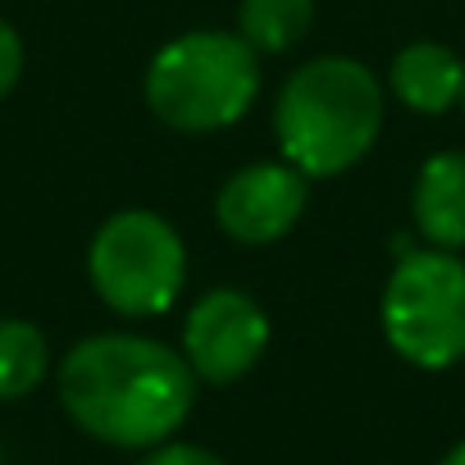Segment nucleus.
I'll list each match as a JSON object with an SVG mask.
<instances>
[{
    "mask_svg": "<svg viewBox=\"0 0 465 465\" xmlns=\"http://www.w3.org/2000/svg\"><path fill=\"white\" fill-rule=\"evenodd\" d=\"M55 383L64 415L87 438L124 451L169 442L196 406L187 356L142 333H92L74 342Z\"/></svg>",
    "mask_w": 465,
    "mask_h": 465,
    "instance_id": "1",
    "label": "nucleus"
},
{
    "mask_svg": "<svg viewBox=\"0 0 465 465\" xmlns=\"http://www.w3.org/2000/svg\"><path fill=\"white\" fill-rule=\"evenodd\" d=\"M383 83L351 55H320L288 74L274 101V137L311 183L361 164L383 133Z\"/></svg>",
    "mask_w": 465,
    "mask_h": 465,
    "instance_id": "2",
    "label": "nucleus"
},
{
    "mask_svg": "<svg viewBox=\"0 0 465 465\" xmlns=\"http://www.w3.org/2000/svg\"><path fill=\"white\" fill-rule=\"evenodd\" d=\"M146 105L173 133L232 128L261 96V55L232 33L196 28L155 51L146 64Z\"/></svg>",
    "mask_w": 465,
    "mask_h": 465,
    "instance_id": "3",
    "label": "nucleus"
},
{
    "mask_svg": "<svg viewBox=\"0 0 465 465\" xmlns=\"http://www.w3.org/2000/svg\"><path fill=\"white\" fill-rule=\"evenodd\" d=\"M379 324L388 347L415 370H451L465 361V261L442 247L401 252L383 297Z\"/></svg>",
    "mask_w": 465,
    "mask_h": 465,
    "instance_id": "4",
    "label": "nucleus"
},
{
    "mask_svg": "<svg viewBox=\"0 0 465 465\" xmlns=\"http://www.w3.org/2000/svg\"><path fill=\"white\" fill-rule=\"evenodd\" d=\"M87 279L114 315L155 320L187 283V247L160 210L133 205L96 228L87 247Z\"/></svg>",
    "mask_w": 465,
    "mask_h": 465,
    "instance_id": "5",
    "label": "nucleus"
},
{
    "mask_svg": "<svg viewBox=\"0 0 465 465\" xmlns=\"http://www.w3.org/2000/svg\"><path fill=\"white\" fill-rule=\"evenodd\" d=\"M270 347V315L242 288H210L183 324V356L196 383L228 388L247 379Z\"/></svg>",
    "mask_w": 465,
    "mask_h": 465,
    "instance_id": "6",
    "label": "nucleus"
},
{
    "mask_svg": "<svg viewBox=\"0 0 465 465\" xmlns=\"http://www.w3.org/2000/svg\"><path fill=\"white\" fill-rule=\"evenodd\" d=\"M311 178L288 160H261L228 173L214 192V223L242 247H270L302 223Z\"/></svg>",
    "mask_w": 465,
    "mask_h": 465,
    "instance_id": "7",
    "label": "nucleus"
},
{
    "mask_svg": "<svg viewBox=\"0 0 465 465\" xmlns=\"http://www.w3.org/2000/svg\"><path fill=\"white\" fill-rule=\"evenodd\" d=\"M388 87L411 114L438 119L465 96V60L442 42H411L392 55Z\"/></svg>",
    "mask_w": 465,
    "mask_h": 465,
    "instance_id": "8",
    "label": "nucleus"
},
{
    "mask_svg": "<svg viewBox=\"0 0 465 465\" xmlns=\"http://www.w3.org/2000/svg\"><path fill=\"white\" fill-rule=\"evenodd\" d=\"M411 214L429 247H465V151H438L420 164L411 187Z\"/></svg>",
    "mask_w": 465,
    "mask_h": 465,
    "instance_id": "9",
    "label": "nucleus"
},
{
    "mask_svg": "<svg viewBox=\"0 0 465 465\" xmlns=\"http://www.w3.org/2000/svg\"><path fill=\"white\" fill-rule=\"evenodd\" d=\"M315 24V0H242L238 5V37L256 55H283L306 42Z\"/></svg>",
    "mask_w": 465,
    "mask_h": 465,
    "instance_id": "10",
    "label": "nucleus"
},
{
    "mask_svg": "<svg viewBox=\"0 0 465 465\" xmlns=\"http://www.w3.org/2000/svg\"><path fill=\"white\" fill-rule=\"evenodd\" d=\"M51 370V342L33 320H0V401H19L42 388Z\"/></svg>",
    "mask_w": 465,
    "mask_h": 465,
    "instance_id": "11",
    "label": "nucleus"
},
{
    "mask_svg": "<svg viewBox=\"0 0 465 465\" xmlns=\"http://www.w3.org/2000/svg\"><path fill=\"white\" fill-rule=\"evenodd\" d=\"M137 465H228V460L214 456V451H205V447H196V442H173V438H169V442L142 451Z\"/></svg>",
    "mask_w": 465,
    "mask_h": 465,
    "instance_id": "12",
    "label": "nucleus"
},
{
    "mask_svg": "<svg viewBox=\"0 0 465 465\" xmlns=\"http://www.w3.org/2000/svg\"><path fill=\"white\" fill-rule=\"evenodd\" d=\"M24 78V37L10 19H0V101H5Z\"/></svg>",
    "mask_w": 465,
    "mask_h": 465,
    "instance_id": "13",
    "label": "nucleus"
},
{
    "mask_svg": "<svg viewBox=\"0 0 465 465\" xmlns=\"http://www.w3.org/2000/svg\"><path fill=\"white\" fill-rule=\"evenodd\" d=\"M438 465H465V438H460V442H456V447H451V451L438 460Z\"/></svg>",
    "mask_w": 465,
    "mask_h": 465,
    "instance_id": "14",
    "label": "nucleus"
},
{
    "mask_svg": "<svg viewBox=\"0 0 465 465\" xmlns=\"http://www.w3.org/2000/svg\"><path fill=\"white\" fill-rule=\"evenodd\" d=\"M460 105H465V96H460Z\"/></svg>",
    "mask_w": 465,
    "mask_h": 465,
    "instance_id": "15",
    "label": "nucleus"
}]
</instances>
